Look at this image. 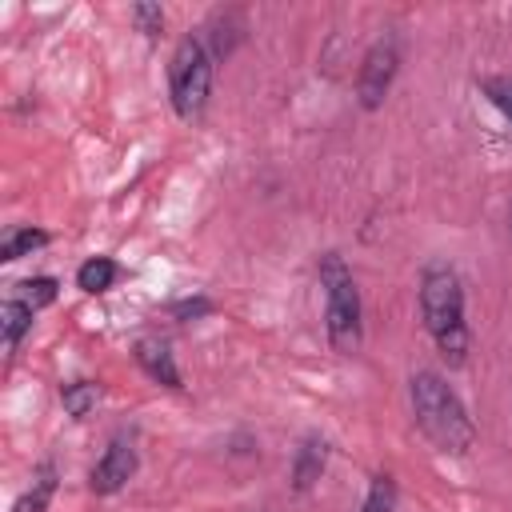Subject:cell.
<instances>
[{"label":"cell","instance_id":"9c48e42d","mask_svg":"<svg viewBox=\"0 0 512 512\" xmlns=\"http://www.w3.org/2000/svg\"><path fill=\"white\" fill-rule=\"evenodd\" d=\"M52 492H56V464L44 460V464L32 472V484L24 488V496L12 504V512H48Z\"/></svg>","mask_w":512,"mask_h":512},{"label":"cell","instance_id":"3957f363","mask_svg":"<svg viewBox=\"0 0 512 512\" xmlns=\"http://www.w3.org/2000/svg\"><path fill=\"white\" fill-rule=\"evenodd\" d=\"M320 288H324V332L328 344L340 356H352L364 340V308H360V288L352 268L344 264L340 252H324L320 256Z\"/></svg>","mask_w":512,"mask_h":512},{"label":"cell","instance_id":"6da1fadb","mask_svg":"<svg viewBox=\"0 0 512 512\" xmlns=\"http://www.w3.org/2000/svg\"><path fill=\"white\" fill-rule=\"evenodd\" d=\"M420 320L448 368H460L468 360L472 336L464 320V280L452 264H428L420 272Z\"/></svg>","mask_w":512,"mask_h":512},{"label":"cell","instance_id":"ac0fdd59","mask_svg":"<svg viewBox=\"0 0 512 512\" xmlns=\"http://www.w3.org/2000/svg\"><path fill=\"white\" fill-rule=\"evenodd\" d=\"M172 312H176L180 320H192V316H204V312H212V304H208V300L200 296V300H180V304H176Z\"/></svg>","mask_w":512,"mask_h":512},{"label":"cell","instance_id":"8fae6325","mask_svg":"<svg viewBox=\"0 0 512 512\" xmlns=\"http://www.w3.org/2000/svg\"><path fill=\"white\" fill-rule=\"evenodd\" d=\"M32 316H36V308H28L20 296H8L0 304V336H4L8 352H16V344L24 340V332L32 328Z\"/></svg>","mask_w":512,"mask_h":512},{"label":"cell","instance_id":"5b68a950","mask_svg":"<svg viewBox=\"0 0 512 512\" xmlns=\"http://www.w3.org/2000/svg\"><path fill=\"white\" fill-rule=\"evenodd\" d=\"M396 68H400V44L392 36H380L364 60H360V76H356V96H360V108L376 112L396 80Z\"/></svg>","mask_w":512,"mask_h":512},{"label":"cell","instance_id":"277c9868","mask_svg":"<svg viewBox=\"0 0 512 512\" xmlns=\"http://www.w3.org/2000/svg\"><path fill=\"white\" fill-rule=\"evenodd\" d=\"M212 92V56L200 36H184L168 60V96L180 120H196L208 108Z\"/></svg>","mask_w":512,"mask_h":512},{"label":"cell","instance_id":"30bf717a","mask_svg":"<svg viewBox=\"0 0 512 512\" xmlns=\"http://www.w3.org/2000/svg\"><path fill=\"white\" fill-rule=\"evenodd\" d=\"M116 280H120V264H116L112 256H92V260H84V264L76 268V288L88 292V296L108 292Z\"/></svg>","mask_w":512,"mask_h":512},{"label":"cell","instance_id":"2e32d148","mask_svg":"<svg viewBox=\"0 0 512 512\" xmlns=\"http://www.w3.org/2000/svg\"><path fill=\"white\" fill-rule=\"evenodd\" d=\"M480 92L492 100V108L512 124V76H484Z\"/></svg>","mask_w":512,"mask_h":512},{"label":"cell","instance_id":"7c38bea8","mask_svg":"<svg viewBox=\"0 0 512 512\" xmlns=\"http://www.w3.org/2000/svg\"><path fill=\"white\" fill-rule=\"evenodd\" d=\"M52 236L44 232V228H12L8 236H4V244H0V260L4 264H12V260H20V256H32V252H40L44 244H48Z\"/></svg>","mask_w":512,"mask_h":512},{"label":"cell","instance_id":"52a82bcc","mask_svg":"<svg viewBox=\"0 0 512 512\" xmlns=\"http://www.w3.org/2000/svg\"><path fill=\"white\" fill-rule=\"evenodd\" d=\"M136 364H140L156 384H164V388H184V384H180V368H176V360H172V352H168L164 340H136Z\"/></svg>","mask_w":512,"mask_h":512},{"label":"cell","instance_id":"8992f818","mask_svg":"<svg viewBox=\"0 0 512 512\" xmlns=\"http://www.w3.org/2000/svg\"><path fill=\"white\" fill-rule=\"evenodd\" d=\"M132 476H136V444H132V436H112L108 448H104V456L96 460L88 484H92L96 496H112V492H120Z\"/></svg>","mask_w":512,"mask_h":512},{"label":"cell","instance_id":"4fadbf2b","mask_svg":"<svg viewBox=\"0 0 512 512\" xmlns=\"http://www.w3.org/2000/svg\"><path fill=\"white\" fill-rule=\"evenodd\" d=\"M96 400H100V384H92V380H72L60 388V404L72 420H84L96 408Z\"/></svg>","mask_w":512,"mask_h":512},{"label":"cell","instance_id":"5bb4252c","mask_svg":"<svg viewBox=\"0 0 512 512\" xmlns=\"http://www.w3.org/2000/svg\"><path fill=\"white\" fill-rule=\"evenodd\" d=\"M56 292H60V288H56V280H52V276H32V280L12 284V292H8V296H20L28 308H36V312H40V308H48V304L56 300Z\"/></svg>","mask_w":512,"mask_h":512},{"label":"cell","instance_id":"9a60e30c","mask_svg":"<svg viewBox=\"0 0 512 512\" xmlns=\"http://www.w3.org/2000/svg\"><path fill=\"white\" fill-rule=\"evenodd\" d=\"M360 512H396V480L388 472H376L368 480V492H364Z\"/></svg>","mask_w":512,"mask_h":512},{"label":"cell","instance_id":"e0dca14e","mask_svg":"<svg viewBox=\"0 0 512 512\" xmlns=\"http://www.w3.org/2000/svg\"><path fill=\"white\" fill-rule=\"evenodd\" d=\"M132 20L144 36H156L164 28V8L160 4H132Z\"/></svg>","mask_w":512,"mask_h":512},{"label":"cell","instance_id":"ba28073f","mask_svg":"<svg viewBox=\"0 0 512 512\" xmlns=\"http://www.w3.org/2000/svg\"><path fill=\"white\" fill-rule=\"evenodd\" d=\"M324 464H328V444L320 436H308L296 448V456H292V488L296 492H308L324 476Z\"/></svg>","mask_w":512,"mask_h":512},{"label":"cell","instance_id":"7a4b0ae2","mask_svg":"<svg viewBox=\"0 0 512 512\" xmlns=\"http://www.w3.org/2000/svg\"><path fill=\"white\" fill-rule=\"evenodd\" d=\"M408 400H412V416H416V428L448 456H464L476 440V424L464 408V400L456 396V388L432 372V368H420L412 372L408 380Z\"/></svg>","mask_w":512,"mask_h":512}]
</instances>
